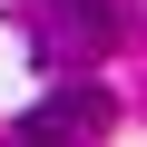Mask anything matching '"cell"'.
Instances as JSON below:
<instances>
[{"mask_svg":"<svg viewBox=\"0 0 147 147\" xmlns=\"http://www.w3.org/2000/svg\"><path fill=\"white\" fill-rule=\"evenodd\" d=\"M108 118H118V108H108V88H88V79H59V88L30 108V127H20V137H30V147H69V137H98Z\"/></svg>","mask_w":147,"mask_h":147,"instance_id":"obj_1","label":"cell"},{"mask_svg":"<svg viewBox=\"0 0 147 147\" xmlns=\"http://www.w3.org/2000/svg\"><path fill=\"white\" fill-rule=\"evenodd\" d=\"M98 39H108V0H49V49L59 59H79Z\"/></svg>","mask_w":147,"mask_h":147,"instance_id":"obj_2","label":"cell"}]
</instances>
